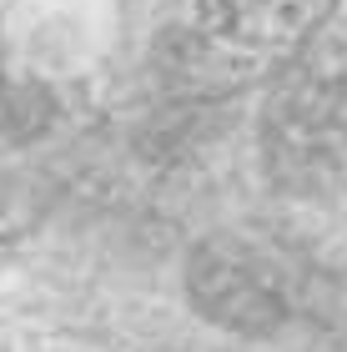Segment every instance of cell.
Listing matches in <instances>:
<instances>
[{"instance_id":"6da1fadb","label":"cell","mask_w":347,"mask_h":352,"mask_svg":"<svg viewBox=\"0 0 347 352\" xmlns=\"http://www.w3.org/2000/svg\"><path fill=\"white\" fill-rule=\"evenodd\" d=\"M333 0H166L156 60L181 91L222 96L292 60Z\"/></svg>"}]
</instances>
